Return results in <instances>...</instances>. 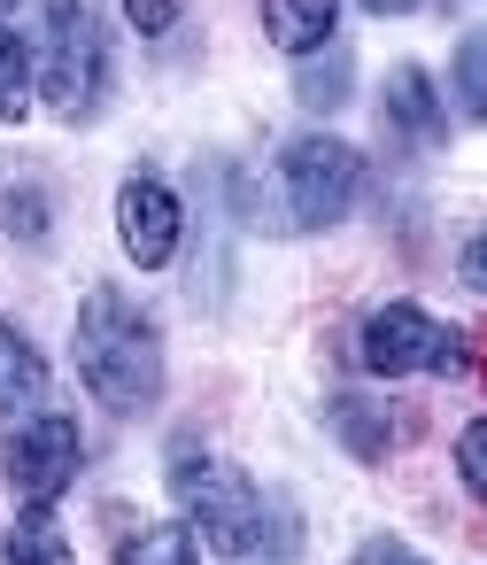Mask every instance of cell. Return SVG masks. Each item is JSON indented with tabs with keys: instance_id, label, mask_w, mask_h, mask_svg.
I'll return each instance as SVG.
<instances>
[{
	"instance_id": "cell-21",
	"label": "cell",
	"mask_w": 487,
	"mask_h": 565,
	"mask_svg": "<svg viewBox=\"0 0 487 565\" xmlns=\"http://www.w3.org/2000/svg\"><path fill=\"white\" fill-rule=\"evenodd\" d=\"M356 565H425V557H410V550H402V542H371V550H364V557H356Z\"/></svg>"
},
{
	"instance_id": "cell-13",
	"label": "cell",
	"mask_w": 487,
	"mask_h": 565,
	"mask_svg": "<svg viewBox=\"0 0 487 565\" xmlns=\"http://www.w3.org/2000/svg\"><path fill=\"white\" fill-rule=\"evenodd\" d=\"M117 565H202L194 526H140L117 542Z\"/></svg>"
},
{
	"instance_id": "cell-3",
	"label": "cell",
	"mask_w": 487,
	"mask_h": 565,
	"mask_svg": "<svg viewBox=\"0 0 487 565\" xmlns=\"http://www.w3.org/2000/svg\"><path fill=\"white\" fill-rule=\"evenodd\" d=\"M40 86L55 102V117H94L109 94V40L86 0H47V47H40Z\"/></svg>"
},
{
	"instance_id": "cell-8",
	"label": "cell",
	"mask_w": 487,
	"mask_h": 565,
	"mask_svg": "<svg viewBox=\"0 0 487 565\" xmlns=\"http://www.w3.org/2000/svg\"><path fill=\"white\" fill-rule=\"evenodd\" d=\"M387 125H394L410 148H433V140H441V102H433V78H425L418 63H402V71L387 78Z\"/></svg>"
},
{
	"instance_id": "cell-5",
	"label": "cell",
	"mask_w": 487,
	"mask_h": 565,
	"mask_svg": "<svg viewBox=\"0 0 487 565\" xmlns=\"http://www.w3.org/2000/svg\"><path fill=\"white\" fill-rule=\"evenodd\" d=\"M78 465H86V434H78V418H63V411H32V418L9 434V449H0V472H9L17 503H55V495L78 480Z\"/></svg>"
},
{
	"instance_id": "cell-9",
	"label": "cell",
	"mask_w": 487,
	"mask_h": 565,
	"mask_svg": "<svg viewBox=\"0 0 487 565\" xmlns=\"http://www.w3.org/2000/svg\"><path fill=\"white\" fill-rule=\"evenodd\" d=\"M333 17H340V0H263V32H271L286 55L333 47Z\"/></svg>"
},
{
	"instance_id": "cell-22",
	"label": "cell",
	"mask_w": 487,
	"mask_h": 565,
	"mask_svg": "<svg viewBox=\"0 0 487 565\" xmlns=\"http://www.w3.org/2000/svg\"><path fill=\"white\" fill-rule=\"evenodd\" d=\"M371 17H402V9H418V0H364Z\"/></svg>"
},
{
	"instance_id": "cell-1",
	"label": "cell",
	"mask_w": 487,
	"mask_h": 565,
	"mask_svg": "<svg viewBox=\"0 0 487 565\" xmlns=\"http://www.w3.org/2000/svg\"><path fill=\"white\" fill-rule=\"evenodd\" d=\"M78 372L109 411H125V418L155 411V395H163V333H155V318L140 302H125L117 287H94L86 310H78Z\"/></svg>"
},
{
	"instance_id": "cell-20",
	"label": "cell",
	"mask_w": 487,
	"mask_h": 565,
	"mask_svg": "<svg viewBox=\"0 0 487 565\" xmlns=\"http://www.w3.org/2000/svg\"><path fill=\"white\" fill-rule=\"evenodd\" d=\"M464 287H479V295H487V233H479V241H464Z\"/></svg>"
},
{
	"instance_id": "cell-17",
	"label": "cell",
	"mask_w": 487,
	"mask_h": 565,
	"mask_svg": "<svg viewBox=\"0 0 487 565\" xmlns=\"http://www.w3.org/2000/svg\"><path fill=\"white\" fill-rule=\"evenodd\" d=\"M0 217H9V233H17V241H47V194H40V186H24V179L0 194Z\"/></svg>"
},
{
	"instance_id": "cell-12",
	"label": "cell",
	"mask_w": 487,
	"mask_h": 565,
	"mask_svg": "<svg viewBox=\"0 0 487 565\" xmlns=\"http://www.w3.org/2000/svg\"><path fill=\"white\" fill-rule=\"evenodd\" d=\"M9 565H71V534L55 526L47 503H24V519L9 534Z\"/></svg>"
},
{
	"instance_id": "cell-18",
	"label": "cell",
	"mask_w": 487,
	"mask_h": 565,
	"mask_svg": "<svg viewBox=\"0 0 487 565\" xmlns=\"http://www.w3.org/2000/svg\"><path fill=\"white\" fill-rule=\"evenodd\" d=\"M456 472H464V488H472V495H487V418L456 434Z\"/></svg>"
},
{
	"instance_id": "cell-23",
	"label": "cell",
	"mask_w": 487,
	"mask_h": 565,
	"mask_svg": "<svg viewBox=\"0 0 487 565\" xmlns=\"http://www.w3.org/2000/svg\"><path fill=\"white\" fill-rule=\"evenodd\" d=\"M0 9H9V0H0Z\"/></svg>"
},
{
	"instance_id": "cell-6",
	"label": "cell",
	"mask_w": 487,
	"mask_h": 565,
	"mask_svg": "<svg viewBox=\"0 0 487 565\" xmlns=\"http://www.w3.org/2000/svg\"><path fill=\"white\" fill-rule=\"evenodd\" d=\"M364 364L379 380H402V372H464V333H448L418 302H387L364 326Z\"/></svg>"
},
{
	"instance_id": "cell-11",
	"label": "cell",
	"mask_w": 487,
	"mask_h": 565,
	"mask_svg": "<svg viewBox=\"0 0 487 565\" xmlns=\"http://www.w3.org/2000/svg\"><path fill=\"white\" fill-rule=\"evenodd\" d=\"M348 78H356V55L348 47H317V55H302L294 94H302V109H340L348 102Z\"/></svg>"
},
{
	"instance_id": "cell-15",
	"label": "cell",
	"mask_w": 487,
	"mask_h": 565,
	"mask_svg": "<svg viewBox=\"0 0 487 565\" xmlns=\"http://www.w3.org/2000/svg\"><path fill=\"white\" fill-rule=\"evenodd\" d=\"M333 434H348V441H356V457H387V441H394L387 411H379V403H356V395H340V403H333Z\"/></svg>"
},
{
	"instance_id": "cell-4",
	"label": "cell",
	"mask_w": 487,
	"mask_h": 565,
	"mask_svg": "<svg viewBox=\"0 0 487 565\" xmlns=\"http://www.w3.org/2000/svg\"><path fill=\"white\" fill-rule=\"evenodd\" d=\"M356 186H364V156L348 140L310 132V140L286 148V210H294V225H310V233L340 225L356 210Z\"/></svg>"
},
{
	"instance_id": "cell-10",
	"label": "cell",
	"mask_w": 487,
	"mask_h": 565,
	"mask_svg": "<svg viewBox=\"0 0 487 565\" xmlns=\"http://www.w3.org/2000/svg\"><path fill=\"white\" fill-rule=\"evenodd\" d=\"M47 395V364L40 349L17 333V326H0V411H32Z\"/></svg>"
},
{
	"instance_id": "cell-14",
	"label": "cell",
	"mask_w": 487,
	"mask_h": 565,
	"mask_svg": "<svg viewBox=\"0 0 487 565\" xmlns=\"http://www.w3.org/2000/svg\"><path fill=\"white\" fill-rule=\"evenodd\" d=\"M32 109V40L0 24V125H17Z\"/></svg>"
},
{
	"instance_id": "cell-19",
	"label": "cell",
	"mask_w": 487,
	"mask_h": 565,
	"mask_svg": "<svg viewBox=\"0 0 487 565\" xmlns=\"http://www.w3.org/2000/svg\"><path fill=\"white\" fill-rule=\"evenodd\" d=\"M178 9H186V0H125V17H132V32H171L178 24Z\"/></svg>"
},
{
	"instance_id": "cell-2",
	"label": "cell",
	"mask_w": 487,
	"mask_h": 565,
	"mask_svg": "<svg viewBox=\"0 0 487 565\" xmlns=\"http://www.w3.org/2000/svg\"><path fill=\"white\" fill-rule=\"evenodd\" d=\"M171 488H178V503H186V526H194L225 565H248V557H256L271 503H263V488H256L240 465H225V457H194V449H186L178 472H171Z\"/></svg>"
},
{
	"instance_id": "cell-7",
	"label": "cell",
	"mask_w": 487,
	"mask_h": 565,
	"mask_svg": "<svg viewBox=\"0 0 487 565\" xmlns=\"http://www.w3.org/2000/svg\"><path fill=\"white\" fill-rule=\"evenodd\" d=\"M117 241H125V256H132L140 271H163V264L178 256V241H186L178 194H171L163 179H125V194H117Z\"/></svg>"
},
{
	"instance_id": "cell-16",
	"label": "cell",
	"mask_w": 487,
	"mask_h": 565,
	"mask_svg": "<svg viewBox=\"0 0 487 565\" xmlns=\"http://www.w3.org/2000/svg\"><path fill=\"white\" fill-rule=\"evenodd\" d=\"M456 102H464V117L487 125V32H472L456 47Z\"/></svg>"
}]
</instances>
